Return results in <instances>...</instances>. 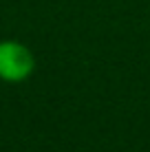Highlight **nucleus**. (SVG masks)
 Segmentation results:
<instances>
[{
	"mask_svg": "<svg viewBox=\"0 0 150 152\" xmlns=\"http://www.w3.org/2000/svg\"><path fill=\"white\" fill-rule=\"evenodd\" d=\"M35 71V55L20 40H0V80L7 84H20Z\"/></svg>",
	"mask_w": 150,
	"mask_h": 152,
	"instance_id": "obj_1",
	"label": "nucleus"
}]
</instances>
